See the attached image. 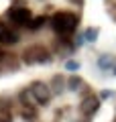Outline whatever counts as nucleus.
Wrapping results in <instances>:
<instances>
[{
	"mask_svg": "<svg viewBox=\"0 0 116 122\" xmlns=\"http://www.w3.org/2000/svg\"><path fill=\"white\" fill-rule=\"evenodd\" d=\"M75 25H77L75 14H69V12H57L55 16L51 18L53 30L59 33V35H67V33H71V30L75 29Z\"/></svg>",
	"mask_w": 116,
	"mask_h": 122,
	"instance_id": "obj_1",
	"label": "nucleus"
},
{
	"mask_svg": "<svg viewBox=\"0 0 116 122\" xmlns=\"http://www.w3.org/2000/svg\"><path fill=\"white\" fill-rule=\"evenodd\" d=\"M31 94H33V98H35L37 104H47L49 98H51V90H49V86L43 83V81H35L33 86H31Z\"/></svg>",
	"mask_w": 116,
	"mask_h": 122,
	"instance_id": "obj_2",
	"label": "nucleus"
},
{
	"mask_svg": "<svg viewBox=\"0 0 116 122\" xmlns=\"http://www.w3.org/2000/svg\"><path fill=\"white\" fill-rule=\"evenodd\" d=\"M49 59V53L43 47H29L25 51V61L26 63H43Z\"/></svg>",
	"mask_w": 116,
	"mask_h": 122,
	"instance_id": "obj_3",
	"label": "nucleus"
},
{
	"mask_svg": "<svg viewBox=\"0 0 116 122\" xmlns=\"http://www.w3.org/2000/svg\"><path fill=\"white\" fill-rule=\"evenodd\" d=\"M18 41V35L14 30H10L4 22H0V43L2 45H14Z\"/></svg>",
	"mask_w": 116,
	"mask_h": 122,
	"instance_id": "obj_4",
	"label": "nucleus"
},
{
	"mask_svg": "<svg viewBox=\"0 0 116 122\" xmlns=\"http://www.w3.org/2000/svg\"><path fill=\"white\" fill-rule=\"evenodd\" d=\"M10 18L18 25H29L31 22V12L26 8H12L10 10Z\"/></svg>",
	"mask_w": 116,
	"mask_h": 122,
	"instance_id": "obj_5",
	"label": "nucleus"
},
{
	"mask_svg": "<svg viewBox=\"0 0 116 122\" xmlns=\"http://www.w3.org/2000/svg\"><path fill=\"white\" fill-rule=\"evenodd\" d=\"M98 108H100V100L96 96H88L86 100L82 102V112L84 114H94Z\"/></svg>",
	"mask_w": 116,
	"mask_h": 122,
	"instance_id": "obj_6",
	"label": "nucleus"
},
{
	"mask_svg": "<svg viewBox=\"0 0 116 122\" xmlns=\"http://www.w3.org/2000/svg\"><path fill=\"white\" fill-rule=\"evenodd\" d=\"M43 22H45V18L39 16V18H35V20L29 22V29H41V25H43Z\"/></svg>",
	"mask_w": 116,
	"mask_h": 122,
	"instance_id": "obj_7",
	"label": "nucleus"
},
{
	"mask_svg": "<svg viewBox=\"0 0 116 122\" xmlns=\"http://www.w3.org/2000/svg\"><path fill=\"white\" fill-rule=\"evenodd\" d=\"M67 86H69V90H77V87L82 86V79H79V77H71Z\"/></svg>",
	"mask_w": 116,
	"mask_h": 122,
	"instance_id": "obj_8",
	"label": "nucleus"
},
{
	"mask_svg": "<svg viewBox=\"0 0 116 122\" xmlns=\"http://www.w3.org/2000/svg\"><path fill=\"white\" fill-rule=\"evenodd\" d=\"M98 63H100V67H104V69H106V67H110V63H112V57H110V55H104L102 59L98 61Z\"/></svg>",
	"mask_w": 116,
	"mask_h": 122,
	"instance_id": "obj_9",
	"label": "nucleus"
},
{
	"mask_svg": "<svg viewBox=\"0 0 116 122\" xmlns=\"http://www.w3.org/2000/svg\"><path fill=\"white\" fill-rule=\"evenodd\" d=\"M84 37H86V41H94V39H96V30H94V29H92V30H88V33H86Z\"/></svg>",
	"mask_w": 116,
	"mask_h": 122,
	"instance_id": "obj_10",
	"label": "nucleus"
},
{
	"mask_svg": "<svg viewBox=\"0 0 116 122\" xmlns=\"http://www.w3.org/2000/svg\"><path fill=\"white\" fill-rule=\"evenodd\" d=\"M75 67H77L75 61H69V63H67V69H75Z\"/></svg>",
	"mask_w": 116,
	"mask_h": 122,
	"instance_id": "obj_11",
	"label": "nucleus"
}]
</instances>
